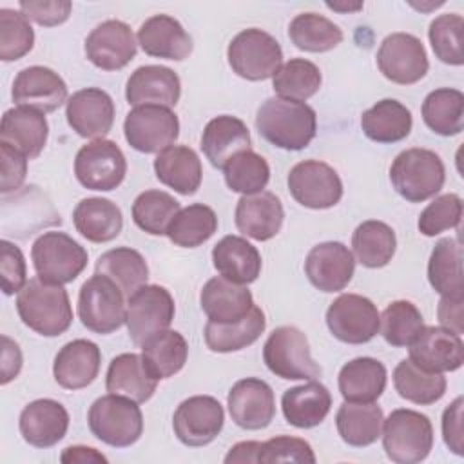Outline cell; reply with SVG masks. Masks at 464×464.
Here are the masks:
<instances>
[{"label": "cell", "mask_w": 464, "mask_h": 464, "mask_svg": "<svg viewBox=\"0 0 464 464\" xmlns=\"http://www.w3.org/2000/svg\"><path fill=\"white\" fill-rule=\"evenodd\" d=\"M256 129L274 147L301 150L315 138L317 116L304 102L272 96L259 105Z\"/></svg>", "instance_id": "cell-1"}, {"label": "cell", "mask_w": 464, "mask_h": 464, "mask_svg": "<svg viewBox=\"0 0 464 464\" xmlns=\"http://www.w3.org/2000/svg\"><path fill=\"white\" fill-rule=\"evenodd\" d=\"M16 312L27 328L44 337H58L72 323L67 290L38 276L29 279L18 292Z\"/></svg>", "instance_id": "cell-2"}, {"label": "cell", "mask_w": 464, "mask_h": 464, "mask_svg": "<svg viewBox=\"0 0 464 464\" xmlns=\"http://www.w3.org/2000/svg\"><path fill=\"white\" fill-rule=\"evenodd\" d=\"M446 170L439 154L430 149H406L390 167V181L397 194L410 203L437 196L444 185Z\"/></svg>", "instance_id": "cell-3"}, {"label": "cell", "mask_w": 464, "mask_h": 464, "mask_svg": "<svg viewBox=\"0 0 464 464\" xmlns=\"http://www.w3.org/2000/svg\"><path fill=\"white\" fill-rule=\"evenodd\" d=\"M382 448L386 457L397 464L424 460L433 448L431 420L415 410L397 408L382 420Z\"/></svg>", "instance_id": "cell-4"}, {"label": "cell", "mask_w": 464, "mask_h": 464, "mask_svg": "<svg viewBox=\"0 0 464 464\" xmlns=\"http://www.w3.org/2000/svg\"><path fill=\"white\" fill-rule=\"evenodd\" d=\"M91 433L107 446H132L143 433V415L136 401L123 395L98 397L87 413Z\"/></svg>", "instance_id": "cell-5"}, {"label": "cell", "mask_w": 464, "mask_h": 464, "mask_svg": "<svg viewBox=\"0 0 464 464\" xmlns=\"http://www.w3.org/2000/svg\"><path fill=\"white\" fill-rule=\"evenodd\" d=\"M36 276L56 285L72 283L87 266V250L65 232H44L31 246Z\"/></svg>", "instance_id": "cell-6"}, {"label": "cell", "mask_w": 464, "mask_h": 464, "mask_svg": "<svg viewBox=\"0 0 464 464\" xmlns=\"http://www.w3.org/2000/svg\"><path fill=\"white\" fill-rule=\"evenodd\" d=\"M266 368L281 379L314 381L321 377V366L314 361L306 335L295 326L276 328L263 346Z\"/></svg>", "instance_id": "cell-7"}, {"label": "cell", "mask_w": 464, "mask_h": 464, "mask_svg": "<svg viewBox=\"0 0 464 464\" xmlns=\"http://www.w3.org/2000/svg\"><path fill=\"white\" fill-rule=\"evenodd\" d=\"M227 58L237 76L248 82H261L272 78L283 65V49L272 34L250 27L232 38Z\"/></svg>", "instance_id": "cell-8"}, {"label": "cell", "mask_w": 464, "mask_h": 464, "mask_svg": "<svg viewBox=\"0 0 464 464\" xmlns=\"http://www.w3.org/2000/svg\"><path fill=\"white\" fill-rule=\"evenodd\" d=\"M123 292L102 274L91 276L78 294V317L82 324L100 335L116 332L125 323Z\"/></svg>", "instance_id": "cell-9"}, {"label": "cell", "mask_w": 464, "mask_h": 464, "mask_svg": "<svg viewBox=\"0 0 464 464\" xmlns=\"http://www.w3.org/2000/svg\"><path fill=\"white\" fill-rule=\"evenodd\" d=\"M176 314L174 299L165 286L145 285L127 301L125 323L129 337L141 346L152 335L169 330Z\"/></svg>", "instance_id": "cell-10"}, {"label": "cell", "mask_w": 464, "mask_h": 464, "mask_svg": "<svg viewBox=\"0 0 464 464\" xmlns=\"http://www.w3.org/2000/svg\"><path fill=\"white\" fill-rule=\"evenodd\" d=\"M127 143L143 154L169 149L179 136V120L169 107L141 105L134 107L123 121Z\"/></svg>", "instance_id": "cell-11"}, {"label": "cell", "mask_w": 464, "mask_h": 464, "mask_svg": "<svg viewBox=\"0 0 464 464\" xmlns=\"http://www.w3.org/2000/svg\"><path fill=\"white\" fill-rule=\"evenodd\" d=\"M74 174L85 188L109 192L125 179L127 160L114 141L92 140L76 152Z\"/></svg>", "instance_id": "cell-12"}, {"label": "cell", "mask_w": 464, "mask_h": 464, "mask_svg": "<svg viewBox=\"0 0 464 464\" xmlns=\"http://www.w3.org/2000/svg\"><path fill=\"white\" fill-rule=\"evenodd\" d=\"M288 190L292 198L314 210L332 208L343 198V181L334 167L319 160L295 163L288 172Z\"/></svg>", "instance_id": "cell-13"}, {"label": "cell", "mask_w": 464, "mask_h": 464, "mask_svg": "<svg viewBox=\"0 0 464 464\" xmlns=\"http://www.w3.org/2000/svg\"><path fill=\"white\" fill-rule=\"evenodd\" d=\"M381 315L364 295L341 294L326 310V326L332 335L348 344H362L379 334Z\"/></svg>", "instance_id": "cell-14"}, {"label": "cell", "mask_w": 464, "mask_h": 464, "mask_svg": "<svg viewBox=\"0 0 464 464\" xmlns=\"http://www.w3.org/2000/svg\"><path fill=\"white\" fill-rule=\"evenodd\" d=\"M377 67L390 82L411 85L426 76L430 62L417 36L410 33H392L379 45Z\"/></svg>", "instance_id": "cell-15"}, {"label": "cell", "mask_w": 464, "mask_h": 464, "mask_svg": "<svg viewBox=\"0 0 464 464\" xmlns=\"http://www.w3.org/2000/svg\"><path fill=\"white\" fill-rule=\"evenodd\" d=\"M225 411L218 399L194 395L179 402L172 417L174 435L190 448L210 444L223 430Z\"/></svg>", "instance_id": "cell-16"}, {"label": "cell", "mask_w": 464, "mask_h": 464, "mask_svg": "<svg viewBox=\"0 0 464 464\" xmlns=\"http://www.w3.org/2000/svg\"><path fill=\"white\" fill-rule=\"evenodd\" d=\"M132 29L121 20H105L85 38L87 60L102 71H120L136 56Z\"/></svg>", "instance_id": "cell-17"}, {"label": "cell", "mask_w": 464, "mask_h": 464, "mask_svg": "<svg viewBox=\"0 0 464 464\" xmlns=\"http://www.w3.org/2000/svg\"><path fill=\"white\" fill-rule=\"evenodd\" d=\"M232 420L243 430H263L276 415V397L268 382L257 377L237 381L227 397Z\"/></svg>", "instance_id": "cell-18"}, {"label": "cell", "mask_w": 464, "mask_h": 464, "mask_svg": "<svg viewBox=\"0 0 464 464\" xmlns=\"http://www.w3.org/2000/svg\"><path fill=\"white\" fill-rule=\"evenodd\" d=\"M353 272V254L339 241H324L312 246L304 259V274L308 281L326 294L346 288Z\"/></svg>", "instance_id": "cell-19"}, {"label": "cell", "mask_w": 464, "mask_h": 464, "mask_svg": "<svg viewBox=\"0 0 464 464\" xmlns=\"http://www.w3.org/2000/svg\"><path fill=\"white\" fill-rule=\"evenodd\" d=\"M11 98L18 107H29L45 114L60 109L67 102V85L53 69L31 65L16 74Z\"/></svg>", "instance_id": "cell-20"}, {"label": "cell", "mask_w": 464, "mask_h": 464, "mask_svg": "<svg viewBox=\"0 0 464 464\" xmlns=\"http://www.w3.org/2000/svg\"><path fill=\"white\" fill-rule=\"evenodd\" d=\"M69 127L82 138H103L114 123V102L98 89L87 87L76 91L65 105Z\"/></svg>", "instance_id": "cell-21"}, {"label": "cell", "mask_w": 464, "mask_h": 464, "mask_svg": "<svg viewBox=\"0 0 464 464\" xmlns=\"http://www.w3.org/2000/svg\"><path fill=\"white\" fill-rule=\"evenodd\" d=\"M408 348L410 359L430 372H455L464 364L460 335L442 326H424Z\"/></svg>", "instance_id": "cell-22"}, {"label": "cell", "mask_w": 464, "mask_h": 464, "mask_svg": "<svg viewBox=\"0 0 464 464\" xmlns=\"http://www.w3.org/2000/svg\"><path fill=\"white\" fill-rule=\"evenodd\" d=\"M18 428L27 444L45 450L65 437L69 413L65 406L54 399H36L22 410Z\"/></svg>", "instance_id": "cell-23"}, {"label": "cell", "mask_w": 464, "mask_h": 464, "mask_svg": "<svg viewBox=\"0 0 464 464\" xmlns=\"http://www.w3.org/2000/svg\"><path fill=\"white\" fill-rule=\"evenodd\" d=\"M181 94L179 76L165 65H141L127 80L125 98L130 105L172 109Z\"/></svg>", "instance_id": "cell-24"}, {"label": "cell", "mask_w": 464, "mask_h": 464, "mask_svg": "<svg viewBox=\"0 0 464 464\" xmlns=\"http://www.w3.org/2000/svg\"><path fill=\"white\" fill-rule=\"evenodd\" d=\"M234 218L241 234L256 241H268L281 230L285 210L281 199L274 192L261 190L241 196Z\"/></svg>", "instance_id": "cell-25"}, {"label": "cell", "mask_w": 464, "mask_h": 464, "mask_svg": "<svg viewBox=\"0 0 464 464\" xmlns=\"http://www.w3.org/2000/svg\"><path fill=\"white\" fill-rule=\"evenodd\" d=\"M102 364V352L89 339H74L63 344L53 362L54 381L65 390H80L94 382Z\"/></svg>", "instance_id": "cell-26"}, {"label": "cell", "mask_w": 464, "mask_h": 464, "mask_svg": "<svg viewBox=\"0 0 464 464\" xmlns=\"http://www.w3.org/2000/svg\"><path fill=\"white\" fill-rule=\"evenodd\" d=\"M138 44L145 54L181 62L192 53V38L183 25L169 14H154L138 29Z\"/></svg>", "instance_id": "cell-27"}, {"label": "cell", "mask_w": 464, "mask_h": 464, "mask_svg": "<svg viewBox=\"0 0 464 464\" xmlns=\"http://www.w3.org/2000/svg\"><path fill=\"white\" fill-rule=\"evenodd\" d=\"M199 303L208 321L223 324L241 321L254 306L250 290L223 276L212 277L203 285Z\"/></svg>", "instance_id": "cell-28"}, {"label": "cell", "mask_w": 464, "mask_h": 464, "mask_svg": "<svg viewBox=\"0 0 464 464\" xmlns=\"http://www.w3.org/2000/svg\"><path fill=\"white\" fill-rule=\"evenodd\" d=\"M49 136L44 112L29 107H13L4 112L0 123V141L20 150L27 160L38 158Z\"/></svg>", "instance_id": "cell-29"}, {"label": "cell", "mask_w": 464, "mask_h": 464, "mask_svg": "<svg viewBox=\"0 0 464 464\" xmlns=\"http://www.w3.org/2000/svg\"><path fill=\"white\" fill-rule=\"evenodd\" d=\"M250 143V132L245 121L228 114L212 118L201 134V150L216 169H223L237 152L248 150Z\"/></svg>", "instance_id": "cell-30"}, {"label": "cell", "mask_w": 464, "mask_h": 464, "mask_svg": "<svg viewBox=\"0 0 464 464\" xmlns=\"http://www.w3.org/2000/svg\"><path fill=\"white\" fill-rule=\"evenodd\" d=\"M332 408V395L321 382L308 381L306 384L288 388L281 397V410L288 424L308 430L319 426Z\"/></svg>", "instance_id": "cell-31"}, {"label": "cell", "mask_w": 464, "mask_h": 464, "mask_svg": "<svg viewBox=\"0 0 464 464\" xmlns=\"http://www.w3.org/2000/svg\"><path fill=\"white\" fill-rule=\"evenodd\" d=\"M212 263L219 276L237 283H254L261 274V254L241 236H225L212 248Z\"/></svg>", "instance_id": "cell-32"}, {"label": "cell", "mask_w": 464, "mask_h": 464, "mask_svg": "<svg viewBox=\"0 0 464 464\" xmlns=\"http://www.w3.org/2000/svg\"><path fill=\"white\" fill-rule=\"evenodd\" d=\"M156 178L178 194H194L203 178L201 160L198 152L187 145H170L161 150L154 160Z\"/></svg>", "instance_id": "cell-33"}, {"label": "cell", "mask_w": 464, "mask_h": 464, "mask_svg": "<svg viewBox=\"0 0 464 464\" xmlns=\"http://www.w3.org/2000/svg\"><path fill=\"white\" fill-rule=\"evenodd\" d=\"M156 386L158 379L150 375L141 355L120 353L109 362L105 377V388L109 393L123 395L140 404L154 395Z\"/></svg>", "instance_id": "cell-34"}, {"label": "cell", "mask_w": 464, "mask_h": 464, "mask_svg": "<svg viewBox=\"0 0 464 464\" xmlns=\"http://www.w3.org/2000/svg\"><path fill=\"white\" fill-rule=\"evenodd\" d=\"M386 366L373 357H355L339 372V392L348 402H375L386 388Z\"/></svg>", "instance_id": "cell-35"}, {"label": "cell", "mask_w": 464, "mask_h": 464, "mask_svg": "<svg viewBox=\"0 0 464 464\" xmlns=\"http://www.w3.org/2000/svg\"><path fill=\"white\" fill-rule=\"evenodd\" d=\"M74 228L92 243H107L120 236L123 216L116 203L107 198H85L72 210Z\"/></svg>", "instance_id": "cell-36"}, {"label": "cell", "mask_w": 464, "mask_h": 464, "mask_svg": "<svg viewBox=\"0 0 464 464\" xmlns=\"http://www.w3.org/2000/svg\"><path fill=\"white\" fill-rule=\"evenodd\" d=\"M428 281L442 297H464L462 245L455 237L435 243L428 261Z\"/></svg>", "instance_id": "cell-37"}, {"label": "cell", "mask_w": 464, "mask_h": 464, "mask_svg": "<svg viewBox=\"0 0 464 464\" xmlns=\"http://www.w3.org/2000/svg\"><path fill=\"white\" fill-rule=\"evenodd\" d=\"M382 420V410L375 402L344 401L335 415L339 437L353 448H366L373 444L381 437Z\"/></svg>", "instance_id": "cell-38"}, {"label": "cell", "mask_w": 464, "mask_h": 464, "mask_svg": "<svg viewBox=\"0 0 464 464\" xmlns=\"http://www.w3.org/2000/svg\"><path fill=\"white\" fill-rule=\"evenodd\" d=\"M411 112L393 98H384L362 112L361 129L375 143H395L411 132Z\"/></svg>", "instance_id": "cell-39"}, {"label": "cell", "mask_w": 464, "mask_h": 464, "mask_svg": "<svg viewBox=\"0 0 464 464\" xmlns=\"http://www.w3.org/2000/svg\"><path fill=\"white\" fill-rule=\"evenodd\" d=\"M96 274L114 281L129 299L136 290L147 285L149 266L145 257L130 246H116L103 252L96 261Z\"/></svg>", "instance_id": "cell-40"}, {"label": "cell", "mask_w": 464, "mask_h": 464, "mask_svg": "<svg viewBox=\"0 0 464 464\" xmlns=\"http://www.w3.org/2000/svg\"><path fill=\"white\" fill-rule=\"evenodd\" d=\"M266 319L259 306H252V310L236 323H214L208 321L205 324V343L212 352L228 353L237 352L252 343H256L265 332Z\"/></svg>", "instance_id": "cell-41"}, {"label": "cell", "mask_w": 464, "mask_h": 464, "mask_svg": "<svg viewBox=\"0 0 464 464\" xmlns=\"http://www.w3.org/2000/svg\"><path fill=\"white\" fill-rule=\"evenodd\" d=\"M188 344L176 330H163L141 344V359L158 381L176 375L187 362Z\"/></svg>", "instance_id": "cell-42"}, {"label": "cell", "mask_w": 464, "mask_h": 464, "mask_svg": "<svg viewBox=\"0 0 464 464\" xmlns=\"http://www.w3.org/2000/svg\"><path fill=\"white\" fill-rule=\"evenodd\" d=\"M393 386L402 399L428 406L440 401L446 393V377L440 372L420 368L408 357L395 366Z\"/></svg>", "instance_id": "cell-43"}, {"label": "cell", "mask_w": 464, "mask_h": 464, "mask_svg": "<svg viewBox=\"0 0 464 464\" xmlns=\"http://www.w3.org/2000/svg\"><path fill=\"white\" fill-rule=\"evenodd\" d=\"M422 120L439 136H457L464 129V94L459 89L440 87L422 102Z\"/></svg>", "instance_id": "cell-44"}, {"label": "cell", "mask_w": 464, "mask_h": 464, "mask_svg": "<svg viewBox=\"0 0 464 464\" xmlns=\"http://www.w3.org/2000/svg\"><path fill=\"white\" fill-rule=\"evenodd\" d=\"M352 248L357 261L366 268L386 266L397 248L395 232L390 225L377 219L362 221L352 236Z\"/></svg>", "instance_id": "cell-45"}, {"label": "cell", "mask_w": 464, "mask_h": 464, "mask_svg": "<svg viewBox=\"0 0 464 464\" xmlns=\"http://www.w3.org/2000/svg\"><path fill=\"white\" fill-rule=\"evenodd\" d=\"M292 44L306 53H326L343 42V31L330 18L317 13H301L288 25Z\"/></svg>", "instance_id": "cell-46"}, {"label": "cell", "mask_w": 464, "mask_h": 464, "mask_svg": "<svg viewBox=\"0 0 464 464\" xmlns=\"http://www.w3.org/2000/svg\"><path fill=\"white\" fill-rule=\"evenodd\" d=\"M218 230L216 212L203 203L181 208L169 225V239L183 248H196L208 241Z\"/></svg>", "instance_id": "cell-47"}, {"label": "cell", "mask_w": 464, "mask_h": 464, "mask_svg": "<svg viewBox=\"0 0 464 464\" xmlns=\"http://www.w3.org/2000/svg\"><path fill=\"white\" fill-rule=\"evenodd\" d=\"M323 76L319 67L304 58H292L283 63L272 76V87L279 98L304 102L321 87Z\"/></svg>", "instance_id": "cell-48"}, {"label": "cell", "mask_w": 464, "mask_h": 464, "mask_svg": "<svg viewBox=\"0 0 464 464\" xmlns=\"http://www.w3.org/2000/svg\"><path fill=\"white\" fill-rule=\"evenodd\" d=\"M181 210L179 201L165 190H145L132 203V219L150 236H167L169 225Z\"/></svg>", "instance_id": "cell-49"}, {"label": "cell", "mask_w": 464, "mask_h": 464, "mask_svg": "<svg viewBox=\"0 0 464 464\" xmlns=\"http://www.w3.org/2000/svg\"><path fill=\"white\" fill-rule=\"evenodd\" d=\"M225 183L232 192L256 194L261 192L270 179V167L266 160L252 149L237 152L223 165Z\"/></svg>", "instance_id": "cell-50"}, {"label": "cell", "mask_w": 464, "mask_h": 464, "mask_svg": "<svg viewBox=\"0 0 464 464\" xmlns=\"http://www.w3.org/2000/svg\"><path fill=\"white\" fill-rule=\"evenodd\" d=\"M422 328V314L411 301L406 299H397L390 303L384 308L379 324L384 341L392 346H410Z\"/></svg>", "instance_id": "cell-51"}, {"label": "cell", "mask_w": 464, "mask_h": 464, "mask_svg": "<svg viewBox=\"0 0 464 464\" xmlns=\"http://www.w3.org/2000/svg\"><path fill=\"white\" fill-rule=\"evenodd\" d=\"M462 31L464 18L457 13L437 16L428 29V38L435 56L448 65H462Z\"/></svg>", "instance_id": "cell-52"}, {"label": "cell", "mask_w": 464, "mask_h": 464, "mask_svg": "<svg viewBox=\"0 0 464 464\" xmlns=\"http://www.w3.org/2000/svg\"><path fill=\"white\" fill-rule=\"evenodd\" d=\"M34 45V31L22 11L0 9V60L13 62L25 56Z\"/></svg>", "instance_id": "cell-53"}, {"label": "cell", "mask_w": 464, "mask_h": 464, "mask_svg": "<svg viewBox=\"0 0 464 464\" xmlns=\"http://www.w3.org/2000/svg\"><path fill=\"white\" fill-rule=\"evenodd\" d=\"M462 219V199L450 192L437 196L419 216V232L433 237L444 230L457 228Z\"/></svg>", "instance_id": "cell-54"}, {"label": "cell", "mask_w": 464, "mask_h": 464, "mask_svg": "<svg viewBox=\"0 0 464 464\" xmlns=\"http://www.w3.org/2000/svg\"><path fill=\"white\" fill-rule=\"evenodd\" d=\"M257 462H263V464H270V462L314 464L315 455H314L312 446L304 439L279 435V437L268 439L266 442H261Z\"/></svg>", "instance_id": "cell-55"}, {"label": "cell", "mask_w": 464, "mask_h": 464, "mask_svg": "<svg viewBox=\"0 0 464 464\" xmlns=\"http://www.w3.org/2000/svg\"><path fill=\"white\" fill-rule=\"evenodd\" d=\"M0 252H2V261H0L2 292L5 295H13V294L20 292L27 283L25 257H24L22 250L7 239H2Z\"/></svg>", "instance_id": "cell-56"}, {"label": "cell", "mask_w": 464, "mask_h": 464, "mask_svg": "<svg viewBox=\"0 0 464 464\" xmlns=\"http://www.w3.org/2000/svg\"><path fill=\"white\" fill-rule=\"evenodd\" d=\"M18 7L27 16V20L53 27L63 24L69 18L72 4L69 0H22Z\"/></svg>", "instance_id": "cell-57"}, {"label": "cell", "mask_w": 464, "mask_h": 464, "mask_svg": "<svg viewBox=\"0 0 464 464\" xmlns=\"http://www.w3.org/2000/svg\"><path fill=\"white\" fill-rule=\"evenodd\" d=\"M0 158H2V179L0 192L5 196L22 187L27 174V158L11 147L9 143L0 141Z\"/></svg>", "instance_id": "cell-58"}, {"label": "cell", "mask_w": 464, "mask_h": 464, "mask_svg": "<svg viewBox=\"0 0 464 464\" xmlns=\"http://www.w3.org/2000/svg\"><path fill=\"white\" fill-rule=\"evenodd\" d=\"M464 399L457 397L442 413V439L450 451L455 455L464 453V430H462Z\"/></svg>", "instance_id": "cell-59"}, {"label": "cell", "mask_w": 464, "mask_h": 464, "mask_svg": "<svg viewBox=\"0 0 464 464\" xmlns=\"http://www.w3.org/2000/svg\"><path fill=\"white\" fill-rule=\"evenodd\" d=\"M462 303H464V297H442L439 301V308H437V315H439L442 328H448L457 335H462V332H464Z\"/></svg>", "instance_id": "cell-60"}, {"label": "cell", "mask_w": 464, "mask_h": 464, "mask_svg": "<svg viewBox=\"0 0 464 464\" xmlns=\"http://www.w3.org/2000/svg\"><path fill=\"white\" fill-rule=\"evenodd\" d=\"M22 370V352L18 343L11 337L2 335V384L11 382Z\"/></svg>", "instance_id": "cell-61"}, {"label": "cell", "mask_w": 464, "mask_h": 464, "mask_svg": "<svg viewBox=\"0 0 464 464\" xmlns=\"http://www.w3.org/2000/svg\"><path fill=\"white\" fill-rule=\"evenodd\" d=\"M60 460L65 464H107V457L91 446H69L62 451Z\"/></svg>", "instance_id": "cell-62"}, {"label": "cell", "mask_w": 464, "mask_h": 464, "mask_svg": "<svg viewBox=\"0 0 464 464\" xmlns=\"http://www.w3.org/2000/svg\"><path fill=\"white\" fill-rule=\"evenodd\" d=\"M261 442L257 440H243L230 448V451L225 455V462H257L259 459Z\"/></svg>", "instance_id": "cell-63"}, {"label": "cell", "mask_w": 464, "mask_h": 464, "mask_svg": "<svg viewBox=\"0 0 464 464\" xmlns=\"http://www.w3.org/2000/svg\"><path fill=\"white\" fill-rule=\"evenodd\" d=\"M326 7H330L334 11H339V13H350V11L362 9V4L361 2H357V4H332V2H328Z\"/></svg>", "instance_id": "cell-64"}]
</instances>
